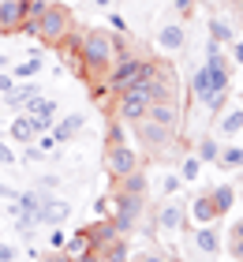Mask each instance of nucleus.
<instances>
[{
  "label": "nucleus",
  "instance_id": "f257e3e1",
  "mask_svg": "<svg viewBox=\"0 0 243 262\" xmlns=\"http://www.w3.org/2000/svg\"><path fill=\"white\" fill-rule=\"evenodd\" d=\"M113 34L108 30H86L79 34V49H75V71L79 75H94L101 79L113 68Z\"/></svg>",
  "mask_w": 243,
  "mask_h": 262
},
{
  "label": "nucleus",
  "instance_id": "f03ea898",
  "mask_svg": "<svg viewBox=\"0 0 243 262\" xmlns=\"http://www.w3.org/2000/svg\"><path fill=\"white\" fill-rule=\"evenodd\" d=\"M71 34V11L64 4H53L49 0V8L41 11V19H38V41L41 45H64V38Z\"/></svg>",
  "mask_w": 243,
  "mask_h": 262
},
{
  "label": "nucleus",
  "instance_id": "7ed1b4c3",
  "mask_svg": "<svg viewBox=\"0 0 243 262\" xmlns=\"http://www.w3.org/2000/svg\"><path fill=\"white\" fill-rule=\"evenodd\" d=\"M113 225L120 236L135 232L139 221H142V206H146V195H127V191H113Z\"/></svg>",
  "mask_w": 243,
  "mask_h": 262
},
{
  "label": "nucleus",
  "instance_id": "20e7f679",
  "mask_svg": "<svg viewBox=\"0 0 243 262\" xmlns=\"http://www.w3.org/2000/svg\"><path fill=\"white\" fill-rule=\"evenodd\" d=\"M116 101V116L124 124H135L146 116V109H150V90H146V82H131V86H124L120 94H113Z\"/></svg>",
  "mask_w": 243,
  "mask_h": 262
},
{
  "label": "nucleus",
  "instance_id": "39448f33",
  "mask_svg": "<svg viewBox=\"0 0 243 262\" xmlns=\"http://www.w3.org/2000/svg\"><path fill=\"white\" fill-rule=\"evenodd\" d=\"M105 82H108L113 94H120L124 86H131V82H142V56L127 53V56H120V60H113V68L105 71Z\"/></svg>",
  "mask_w": 243,
  "mask_h": 262
},
{
  "label": "nucleus",
  "instance_id": "423d86ee",
  "mask_svg": "<svg viewBox=\"0 0 243 262\" xmlns=\"http://www.w3.org/2000/svg\"><path fill=\"white\" fill-rule=\"evenodd\" d=\"M131 127H135V139H142L146 150H165V146H172V139H176L172 127H161V124L146 120V116H142V120H135Z\"/></svg>",
  "mask_w": 243,
  "mask_h": 262
},
{
  "label": "nucleus",
  "instance_id": "0eeeda50",
  "mask_svg": "<svg viewBox=\"0 0 243 262\" xmlns=\"http://www.w3.org/2000/svg\"><path fill=\"white\" fill-rule=\"evenodd\" d=\"M139 169V154L127 146H108L105 150V172L113 176V180H120V176H127V172H135Z\"/></svg>",
  "mask_w": 243,
  "mask_h": 262
},
{
  "label": "nucleus",
  "instance_id": "6e6552de",
  "mask_svg": "<svg viewBox=\"0 0 243 262\" xmlns=\"http://www.w3.org/2000/svg\"><path fill=\"white\" fill-rule=\"evenodd\" d=\"M221 90H228V82H225V79H217L206 64L191 75V94H194V98H198L202 105H210V98H213V94H221Z\"/></svg>",
  "mask_w": 243,
  "mask_h": 262
},
{
  "label": "nucleus",
  "instance_id": "1a4fd4ad",
  "mask_svg": "<svg viewBox=\"0 0 243 262\" xmlns=\"http://www.w3.org/2000/svg\"><path fill=\"white\" fill-rule=\"evenodd\" d=\"M71 217V202H64V199H56V195H41V202H38V225H64Z\"/></svg>",
  "mask_w": 243,
  "mask_h": 262
},
{
  "label": "nucleus",
  "instance_id": "9d476101",
  "mask_svg": "<svg viewBox=\"0 0 243 262\" xmlns=\"http://www.w3.org/2000/svg\"><path fill=\"white\" fill-rule=\"evenodd\" d=\"M82 127H86V116H82V113H71V116H64V120H53V127H49L45 135L53 139V146H64V142L79 139Z\"/></svg>",
  "mask_w": 243,
  "mask_h": 262
},
{
  "label": "nucleus",
  "instance_id": "9b49d317",
  "mask_svg": "<svg viewBox=\"0 0 243 262\" xmlns=\"http://www.w3.org/2000/svg\"><path fill=\"white\" fill-rule=\"evenodd\" d=\"M23 113L34 120V131H38V135H45V131L53 127V120H56V101H53V98H41V94H38V98H34Z\"/></svg>",
  "mask_w": 243,
  "mask_h": 262
},
{
  "label": "nucleus",
  "instance_id": "f8f14e48",
  "mask_svg": "<svg viewBox=\"0 0 243 262\" xmlns=\"http://www.w3.org/2000/svg\"><path fill=\"white\" fill-rule=\"evenodd\" d=\"M146 120H153V124L176 131V124H180V105H176V101H150V109H146Z\"/></svg>",
  "mask_w": 243,
  "mask_h": 262
},
{
  "label": "nucleus",
  "instance_id": "ddd939ff",
  "mask_svg": "<svg viewBox=\"0 0 243 262\" xmlns=\"http://www.w3.org/2000/svg\"><path fill=\"white\" fill-rule=\"evenodd\" d=\"M23 11H27V0H0V30L15 34L23 23Z\"/></svg>",
  "mask_w": 243,
  "mask_h": 262
},
{
  "label": "nucleus",
  "instance_id": "4468645a",
  "mask_svg": "<svg viewBox=\"0 0 243 262\" xmlns=\"http://www.w3.org/2000/svg\"><path fill=\"white\" fill-rule=\"evenodd\" d=\"M38 82H30V79H23V82H15V90H11V94H4V98H8V105H11V109H27V105L34 101V98H38Z\"/></svg>",
  "mask_w": 243,
  "mask_h": 262
},
{
  "label": "nucleus",
  "instance_id": "2eb2a0df",
  "mask_svg": "<svg viewBox=\"0 0 243 262\" xmlns=\"http://www.w3.org/2000/svg\"><path fill=\"white\" fill-rule=\"evenodd\" d=\"M180 225H184V210H180L176 202H165V206L157 210V217H153V229H161V232H176Z\"/></svg>",
  "mask_w": 243,
  "mask_h": 262
},
{
  "label": "nucleus",
  "instance_id": "dca6fc26",
  "mask_svg": "<svg viewBox=\"0 0 243 262\" xmlns=\"http://www.w3.org/2000/svg\"><path fill=\"white\" fill-rule=\"evenodd\" d=\"M206 68H210L217 79L232 82V68H228V60H225V53H221V45H217V41H210V49H206Z\"/></svg>",
  "mask_w": 243,
  "mask_h": 262
},
{
  "label": "nucleus",
  "instance_id": "f3484780",
  "mask_svg": "<svg viewBox=\"0 0 243 262\" xmlns=\"http://www.w3.org/2000/svg\"><path fill=\"white\" fill-rule=\"evenodd\" d=\"M8 139H11V142H19V146H27V142H34V139H38V131H34V120H30L27 113L11 120V127H8Z\"/></svg>",
  "mask_w": 243,
  "mask_h": 262
},
{
  "label": "nucleus",
  "instance_id": "a211bd4d",
  "mask_svg": "<svg viewBox=\"0 0 243 262\" xmlns=\"http://www.w3.org/2000/svg\"><path fill=\"white\" fill-rule=\"evenodd\" d=\"M86 236H90V244L94 247H105L108 240H116V225H113V217H101V221H94V225H86Z\"/></svg>",
  "mask_w": 243,
  "mask_h": 262
},
{
  "label": "nucleus",
  "instance_id": "6ab92c4d",
  "mask_svg": "<svg viewBox=\"0 0 243 262\" xmlns=\"http://www.w3.org/2000/svg\"><path fill=\"white\" fill-rule=\"evenodd\" d=\"M146 187H150V180H146V172H142V169H135V172L120 176L113 191H127V195H146Z\"/></svg>",
  "mask_w": 243,
  "mask_h": 262
},
{
  "label": "nucleus",
  "instance_id": "aec40b11",
  "mask_svg": "<svg viewBox=\"0 0 243 262\" xmlns=\"http://www.w3.org/2000/svg\"><path fill=\"white\" fill-rule=\"evenodd\" d=\"M97 251H101V262H127L131 258L127 236H116V240H108L105 247H97Z\"/></svg>",
  "mask_w": 243,
  "mask_h": 262
},
{
  "label": "nucleus",
  "instance_id": "412c9836",
  "mask_svg": "<svg viewBox=\"0 0 243 262\" xmlns=\"http://www.w3.org/2000/svg\"><path fill=\"white\" fill-rule=\"evenodd\" d=\"M90 247H94V244H90V236H86V229H79V232H71L68 240H64V247H60V251H64V255H68L71 262H75L79 255H86Z\"/></svg>",
  "mask_w": 243,
  "mask_h": 262
},
{
  "label": "nucleus",
  "instance_id": "4be33fe9",
  "mask_svg": "<svg viewBox=\"0 0 243 262\" xmlns=\"http://www.w3.org/2000/svg\"><path fill=\"white\" fill-rule=\"evenodd\" d=\"M210 199H213V210H217V217H221V213H228V210H232V202H236V191H232V184H221V187H213V191H210Z\"/></svg>",
  "mask_w": 243,
  "mask_h": 262
},
{
  "label": "nucleus",
  "instance_id": "5701e85b",
  "mask_svg": "<svg viewBox=\"0 0 243 262\" xmlns=\"http://www.w3.org/2000/svg\"><path fill=\"white\" fill-rule=\"evenodd\" d=\"M191 213H194V221H198V225H210V221L217 217V210H213V199H210V191H202L198 199H194Z\"/></svg>",
  "mask_w": 243,
  "mask_h": 262
},
{
  "label": "nucleus",
  "instance_id": "b1692460",
  "mask_svg": "<svg viewBox=\"0 0 243 262\" xmlns=\"http://www.w3.org/2000/svg\"><path fill=\"white\" fill-rule=\"evenodd\" d=\"M157 45H161V49H184V27H176V23L161 27V34H157Z\"/></svg>",
  "mask_w": 243,
  "mask_h": 262
},
{
  "label": "nucleus",
  "instance_id": "393cba45",
  "mask_svg": "<svg viewBox=\"0 0 243 262\" xmlns=\"http://www.w3.org/2000/svg\"><path fill=\"white\" fill-rule=\"evenodd\" d=\"M194 244H198V251H206V255H217V251H221V236H217L213 229H206V225L194 232Z\"/></svg>",
  "mask_w": 243,
  "mask_h": 262
},
{
  "label": "nucleus",
  "instance_id": "a878e982",
  "mask_svg": "<svg viewBox=\"0 0 243 262\" xmlns=\"http://www.w3.org/2000/svg\"><path fill=\"white\" fill-rule=\"evenodd\" d=\"M127 135H124V120L120 116H108V127H105V150L108 146H124Z\"/></svg>",
  "mask_w": 243,
  "mask_h": 262
},
{
  "label": "nucleus",
  "instance_id": "bb28decb",
  "mask_svg": "<svg viewBox=\"0 0 243 262\" xmlns=\"http://www.w3.org/2000/svg\"><path fill=\"white\" fill-rule=\"evenodd\" d=\"M213 165H221V169H243V150L239 146H221Z\"/></svg>",
  "mask_w": 243,
  "mask_h": 262
},
{
  "label": "nucleus",
  "instance_id": "cd10ccee",
  "mask_svg": "<svg viewBox=\"0 0 243 262\" xmlns=\"http://www.w3.org/2000/svg\"><path fill=\"white\" fill-rule=\"evenodd\" d=\"M217 154H221V139H198V150H194V158L198 161H217Z\"/></svg>",
  "mask_w": 243,
  "mask_h": 262
},
{
  "label": "nucleus",
  "instance_id": "c85d7f7f",
  "mask_svg": "<svg viewBox=\"0 0 243 262\" xmlns=\"http://www.w3.org/2000/svg\"><path fill=\"white\" fill-rule=\"evenodd\" d=\"M210 41H217V45L232 41V27H228L225 19H210Z\"/></svg>",
  "mask_w": 243,
  "mask_h": 262
},
{
  "label": "nucleus",
  "instance_id": "c756f323",
  "mask_svg": "<svg viewBox=\"0 0 243 262\" xmlns=\"http://www.w3.org/2000/svg\"><path fill=\"white\" fill-rule=\"evenodd\" d=\"M239 127H243V109H232V113L221 116V131H225V135H236Z\"/></svg>",
  "mask_w": 243,
  "mask_h": 262
},
{
  "label": "nucleus",
  "instance_id": "7c9ffc66",
  "mask_svg": "<svg viewBox=\"0 0 243 262\" xmlns=\"http://www.w3.org/2000/svg\"><path fill=\"white\" fill-rule=\"evenodd\" d=\"M38 71H41V60H34V56H30L27 64L11 68V75H15V82H23V79H34V75H38Z\"/></svg>",
  "mask_w": 243,
  "mask_h": 262
},
{
  "label": "nucleus",
  "instance_id": "2f4dec72",
  "mask_svg": "<svg viewBox=\"0 0 243 262\" xmlns=\"http://www.w3.org/2000/svg\"><path fill=\"white\" fill-rule=\"evenodd\" d=\"M198 172H202V161H198V158H187L184 165H180V180H184V184L198 180Z\"/></svg>",
  "mask_w": 243,
  "mask_h": 262
},
{
  "label": "nucleus",
  "instance_id": "473e14b6",
  "mask_svg": "<svg viewBox=\"0 0 243 262\" xmlns=\"http://www.w3.org/2000/svg\"><path fill=\"white\" fill-rule=\"evenodd\" d=\"M232 258H239V262H243V221H236V225H232Z\"/></svg>",
  "mask_w": 243,
  "mask_h": 262
},
{
  "label": "nucleus",
  "instance_id": "72a5a7b5",
  "mask_svg": "<svg viewBox=\"0 0 243 262\" xmlns=\"http://www.w3.org/2000/svg\"><path fill=\"white\" fill-rule=\"evenodd\" d=\"M45 8H49V0H27V11H23V19H41Z\"/></svg>",
  "mask_w": 243,
  "mask_h": 262
},
{
  "label": "nucleus",
  "instance_id": "f704fd0d",
  "mask_svg": "<svg viewBox=\"0 0 243 262\" xmlns=\"http://www.w3.org/2000/svg\"><path fill=\"white\" fill-rule=\"evenodd\" d=\"M90 98H94V101H105V98H113V90H108V82H105V79L90 86Z\"/></svg>",
  "mask_w": 243,
  "mask_h": 262
},
{
  "label": "nucleus",
  "instance_id": "c9c22d12",
  "mask_svg": "<svg viewBox=\"0 0 243 262\" xmlns=\"http://www.w3.org/2000/svg\"><path fill=\"white\" fill-rule=\"evenodd\" d=\"M180 187H184V180H180V172H168V176H165V195L172 199V195L180 191Z\"/></svg>",
  "mask_w": 243,
  "mask_h": 262
},
{
  "label": "nucleus",
  "instance_id": "e433bc0d",
  "mask_svg": "<svg viewBox=\"0 0 243 262\" xmlns=\"http://www.w3.org/2000/svg\"><path fill=\"white\" fill-rule=\"evenodd\" d=\"M23 158H27V161H45L49 154H45L41 146H34V142H27V146H23Z\"/></svg>",
  "mask_w": 243,
  "mask_h": 262
},
{
  "label": "nucleus",
  "instance_id": "4c0bfd02",
  "mask_svg": "<svg viewBox=\"0 0 243 262\" xmlns=\"http://www.w3.org/2000/svg\"><path fill=\"white\" fill-rule=\"evenodd\" d=\"M64 240H68V236L60 232V225H53V229H49V247H53V251H60V247H64Z\"/></svg>",
  "mask_w": 243,
  "mask_h": 262
},
{
  "label": "nucleus",
  "instance_id": "58836bf2",
  "mask_svg": "<svg viewBox=\"0 0 243 262\" xmlns=\"http://www.w3.org/2000/svg\"><path fill=\"white\" fill-rule=\"evenodd\" d=\"M127 262H168L165 255H157V251H142V255H131Z\"/></svg>",
  "mask_w": 243,
  "mask_h": 262
},
{
  "label": "nucleus",
  "instance_id": "ea45409f",
  "mask_svg": "<svg viewBox=\"0 0 243 262\" xmlns=\"http://www.w3.org/2000/svg\"><path fill=\"white\" fill-rule=\"evenodd\" d=\"M15 90V75L11 71H0V94H11Z\"/></svg>",
  "mask_w": 243,
  "mask_h": 262
},
{
  "label": "nucleus",
  "instance_id": "a19ab883",
  "mask_svg": "<svg viewBox=\"0 0 243 262\" xmlns=\"http://www.w3.org/2000/svg\"><path fill=\"white\" fill-rule=\"evenodd\" d=\"M0 165H15V150H11L4 139H0Z\"/></svg>",
  "mask_w": 243,
  "mask_h": 262
},
{
  "label": "nucleus",
  "instance_id": "79ce46f5",
  "mask_svg": "<svg viewBox=\"0 0 243 262\" xmlns=\"http://www.w3.org/2000/svg\"><path fill=\"white\" fill-rule=\"evenodd\" d=\"M75 262H101V251H97V247H90V251H86V255H79Z\"/></svg>",
  "mask_w": 243,
  "mask_h": 262
},
{
  "label": "nucleus",
  "instance_id": "37998d69",
  "mask_svg": "<svg viewBox=\"0 0 243 262\" xmlns=\"http://www.w3.org/2000/svg\"><path fill=\"white\" fill-rule=\"evenodd\" d=\"M38 262H71V258H68L64 251H49V255H45V258H38Z\"/></svg>",
  "mask_w": 243,
  "mask_h": 262
},
{
  "label": "nucleus",
  "instance_id": "c03bdc74",
  "mask_svg": "<svg viewBox=\"0 0 243 262\" xmlns=\"http://www.w3.org/2000/svg\"><path fill=\"white\" fill-rule=\"evenodd\" d=\"M11 258H15V247H11V244H0V262H11Z\"/></svg>",
  "mask_w": 243,
  "mask_h": 262
},
{
  "label": "nucleus",
  "instance_id": "a18cd8bd",
  "mask_svg": "<svg viewBox=\"0 0 243 262\" xmlns=\"http://www.w3.org/2000/svg\"><path fill=\"white\" fill-rule=\"evenodd\" d=\"M108 23H113V30H116V34H127V23L120 19V15H108Z\"/></svg>",
  "mask_w": 243,
  "mask_h": 262
},
{
  "label": "nucleus",
  "instance_id": "49530a36",
  "mask_svg": "<svg viewBox=\"0 0 243 262\" xmlns=\"http://www.w3.org/2000/svg\"><path fill=\"white\" fill-rule=\"evenodd\" d=\"M191 8H194V0H176V11H180V15H187Z\"/></svg>",
  "mask_w": 243,
  "mask_h": 262
},
{
  "label": "nucleus",
  "instance_id": "de8ad7c7",
  "mask_svg": "<svg viewBox=\"0 0 243 262\" xmlns=\"http://www.w3.org/2000/svg\"><path fill=\"white\" fill-rule=\"evenodd\" d=\"M94 206H97V213H101V217H108V195H105V199H97Z\"/></svg>",
  "mask_w": 243,
  "mask_h": 262
},
{
  "label": "nucleus",
  "instance_id": "09e8293b",
  "mask_svg": "<svg viewBox=\"0 0 243 262\" xmlns=\"http://www.w3.org/2000/svg\"><path fill=\"white\" fill-rule=\"evenodd\" d=\"M232 60H236V64H243V41H236V49H232Z\"/></svg>",
  "mask_w": 243,
  "mask_h": 262
},
{
  "label": "nucleus",
  "instance_id": "8fccbe9b",
  "mask_svg": "<svg viewBox=\"0 0 243 262\" xmlns=\"http://www.w3.org/2000/svg\"><path fill=\"white\" fill-rule=\"evenodd\" d=\"M94 4H101V8H108V4H113V0H94Z\"/></svg>",
  "mask_w": 243,
  "mask_h": 262
},
{
  "label": "nucleus",
  "instance_id": "3c124183",
  "mask_svg": "<svg viewBox=\"0 0 243 262\" xmlns=\"http://www.w3.org/2000/svg\"><path fill=\"white\" fill-rule=\"evenodd\" d=\"M4 68H8V56H0V71H4Z\"/></svg>",
  "mask_w": 243,
  "mask_h": 262
},
{
  "label": "nucleus",
  "instance_id": "603ef678",
  "mask_svg": "<svg viewBox=\"0 0 243 262\" xmlns=\"http://www.w3.org/2000/svg\"><path fill=\"white\" fill-rule=\"evenodd\" d=\"M168 262H180V258H168Z\"/></svg>",
  "mask_w": 243,
  "mask_h": 262
}]
</instances>
